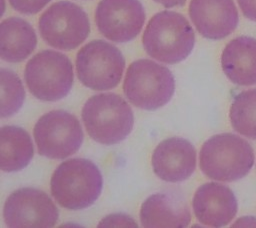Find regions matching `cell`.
I'll return each mask as SVG.
<instances>
[{"mask_svg": "<svg viewBox=\"0 0 256 228\" xmlns=\"http://www.w3.org/2000/svg\"><path fill=\"white\" fill-rule=\"evenodd\" d=\"M25 82L34 97L42 101L64 98L73 85L74 73L70 59L54 50H43L26 64Z\"/></svg>", "mask_w": 256, "mask_h": 228, "instance_id": "6", "label": "cell"}, {"mask_svg": "<svg viewBox=\"0 0 256 228\" xmlns=\"http://www.w3.org/2000/svg\"><path fill=\"white\" fill-rule=\"evenodd\" d=\"M34 155L32 139L19 126L8 125L0 131V167L5 172H15L25 168Z\"/></svg>", "mask_w": 256, "mask_h": 228, "instance_id": "18", "label": "cell"}, {"mask_svg": "<svg viewBox=\"0 0 256 228\" xmlns=\"http://www.w3.org/2000/svg\"><path fill=\"white\" fill-rule=\"evenodd\" d=\"M118 227V226H125V227H137L136 222L126 216L125 214H113V215H109L108 217H106L105 219H103L100 224L99 227Z\"/></svg>", "mask_w": 256, "mask_h": 228, "instance_id": "22", "label": "cell"}, {"mask_svg": "<svg viewBox=\"0 0 256 228\" xmlns=\"http://www.w3.org/2000/svg\"><path fill=\"white\" fill-rule=\"evenodd\" d=\"M124 68L125 59L121 51L104 40L90 41L76 56L78 79L92 90L103 91L116 87Z\"/></svg>", "mask_w": 256, "mask_h": 228, "instance_id": "7", "label": "cell"}, {"mask_svg": "<svg viewBox=\"0 0 256 228\" xmlns=\"http://www.w3.org/2000/svg\"><path fill=\"white\" fill-rule=\"evenodd\" d=\"M146 14L139 0H101L95 11L99 32L110 41L125 43L141 31Z\"/></svg>", "mask_w": 256, "mask_h": 228, "instance_id": "11", "label": "cell"}, {"mask_svg": "<svg viewBox=\"0 0 256 228\" xmlns=\"http://www.w3.org/2000/svg\"><path fill=\"white\" fill-rule=\"evenodd\" d=\"M51 0H9L10 5L22 14H36Z\"/></svg>", "mask_w": 256, "mask_h": 228, "instance_id": "21", "label": "cell"}, {"mask_svg": "<svg viewBox=\"0 0 256 228\" xmlns=\"http://www.w3.org/2000/svg\"><path fill=\"white\" fill-rule=\"evenodd\" d=\"M193 212L197 220L210 227H223L232 221L238 209L233 191L219 183L201 185L193 197Z\"/></svg>", "mask_w": 256, "mask_h": 228, "instance_id": "14", "label": "cell"}, {"mask_svg": "<svg viewBox=\"0 0 256 228\" xmlns=\"http://www.w3.org/2000/svg\"><path fill=\"white\" fill-rule=\"evenodd\" d=\"M123 91L134 106L153 111L166 105L175 91L172 72L149 59H139L128 67Z\"/></svg>", "mask_w": 256, "mask_h": 228, "instance_id": "5", "label": "cell"}, {"mask_svg": "<svg viewBox=\"0 0 256 228\" xmlns=\"http://www.w3.org/2000/svg\"><path fill=\"white\" fill-rule=\"evenodd\" d=\"M3 217L6 225L12 228H50L57 223L59 212L45 192L25 187L8 196Z\"/></svg>", "mask_w": 256, "mask_h": 228, "instance_id": "10", "label": "cell"}, {"mask_svg": "<svg viewBox=\"0 0 256 228\" xmlns=\"http://www.w3.org/2000/svg\"><path fill=\"white\" fill-rule=\"evenodd\" d=\"M37 36L33 27L24 19L10 17L0 24V55L7 62L25 60L36 48Z\"/></svg>", "mask_w": 256, "mask_h": 228, "instance_id": "17", "label": "cell"}, {"mask_svg": "<svg viewBox=\"0 0 256 228\" xmlns=\"http://www.w3.org/2000/svg\"><path fill=\"white\" fill-rule=\"evenodd\" d=\"M156 3L161 4L162 6L166 7V8H171V7H175V6H182L185 4L186 0H153Z\"/></svg>", "mask_w": 256, "mask_h": 228, "instance_id": "24", "label": "cell"}, {"mask_svg": "<svg viewBox=\"0 0 256 228\" xmlns=\"http://www.w3.org/2000/svg\"><path fill=\"white\" fill-rule=\"evenodd\" d=\"M243 15L256 22V0H237Z\"/></svg>", "mask_w": 256, "mask_h": 228, "instance_id": "23", "label": "cell"}, {"mask_svg": "<svg viewBox=\"0 0 256 228\" xmlns=\"http://www.w3.org/2000/svg\"><path fill=\"white\" fill-rule=\"evenodd\" d=\"M229 116L236 132L256 140V88L240 92L235 96Z\"/></svg>", "mask_w": 256, "mask_h": 228, "instance_id": "19", "label": "cell"}, {"mask_svg": "<svg viewBox=\"0 0 256 228\" xmlns=\"http://www.w3.org/2000/svg\"><path fill=\"white\" fill-rule=\"evenodd\" d=\"M154 173L166 182L188 179L196 167V150L188 140L171 137L160 142L152 154Z\"/></svg>", "mask_w": 256, "mask_h": 228, "instance_id": "12", "label": "cell"}, {"mask_svg": "<svg viewBox=\"0 0 256 228\" xmlns=\"http://www.w3.org/2000/svg\"><path fill=\"white\" fill-rule=\"evenodd\" d=\"M82 120L88 135L94 141L112 145L130 134L134 115L131 107L120 95L102 93L86 101L82 108Z\"/></svg>", "mask_w": 256, "mask_h": 228, "instance_id": "4", "label": "cell"}, {"mask_svg": "<svg viewBox=\"0 0 256 228\" xmlns=\"http://www.w3.org/2000/svg\"><path fill=\"white\" fill-rule=\"evenodd\" d=\"M143 227L160 228L187 227L191 221L188 204L182 194L175 191L150 195L140 209Z\"/></svg>", "mask_w": 256, "mask_h": 228, "instance_id": "15", "label": "cell"}, {"mask_svg": "<svg viewBox=\"0 0 256 228\" xmlns=\"http://www.w3.org/2000/svg\"><path fill=\"white\" fill-rule=\"evenodd\" d=\"M189 16L197 31L211 40L227 37L239 22L233 0H191Z\"/></svg>", "mask_w": 256, "mask_h": 228, "instance_id": "13", "label": "cell"}, {"mask_svg": "<svg viewBox=\"0 0 256 228\" xmlns=\"http://www.w3.org/2000/svg\"><path fill=\"white\" fill-rule=\"evenodd\" d=\"M38 153L51 159H65L76 153L83 142L79 120L64 110L42 115L33 130Z\"/></svg>", "mask_w": 256, "mask_h": 228, "instance_id": "9", "label": "cell"}, {"mask_svg": "<svg viewBox=\"0 0 256 228\" xmlns=\"http://www.w3.org/2000/svg\"><path fill=\"white\" fill-rule=\"evenodd\" d=\"M201 171L216 181L232 182L246 176L254 164L252 146L232 134H217L202 145L199 155Z\"/></svg>", "mask_w": 256, "mask_h": 228, "instance_id": "3", "label": "cell"}, {"mask_svg": "<svg viewBox=\"0 0 256 228\" xmlns=\"http://www.w3.org/2000/svg\"><path fill=\"white\" fill-rule=\"evenodd\" d=\"M103 179L99 168L90 160L72 158L54 171L50 188L56 202L70 210L91 206L100 196Z\"/></svg>", "mask_w": 256, "mask_h": 228, "instance_id": "2", "label": "cell"}, {"mask_svg": "<svg viewBox=\"0 0 256 228\" xmlns=\"http://www.w3.org/2000/svg\"><path fill=\"white\" fill-rule=\"evenodd\" d=\"M1 76V118L14 115L23 105L25 90L19 77L11 70L2 68Z\"/></svg>", "mask_w": 256, "mask_h": 228, "instance_id": "20", "label": "cell"}, {"mask_svg": "<svg viewBox=\"0 0 256 228\" xmlns=\"http://www.w3.org/2000/svg\"><path fill=\"white\" fill-rule=\"evenodd\" d=\"M42 39L60 50H72L85 41L90 33L86 12L70 1H58L46 9L39 18Z\"/></svg>", "mask_w": 256, "mask_h": 228, "instance_id": "8", "label": "cell"}, {"mask_svg": "<svg viewBox=\"0 0 256 228\" xmlns=\"http://www.w3.org/2000/svg\"><path fill=\"white\" fill-rule=\"evenodd\" d=\"M221 66L227 78L234 84H256V39L249 36L232 39L222 52Z\"/></svg>", "mask_w": 256, "mask_h": 228, "instance_id": "16", "label": "cell"}, {"mask_svg": "<svg viewBox=\"0 0 256 228\" xmlns=\"http://www.w3.org/2000/svg\"><path fill=\"white\" fill-rule=\"evenodd\" d=\"M142 43L150 57L166 64H176L192 52L195 34L184 15L164 10L149 20Z\"/></svg>", "mask_w": 256, "mask_h": 228, "instance_id": "1", "label": "cell"}]
</instances>
